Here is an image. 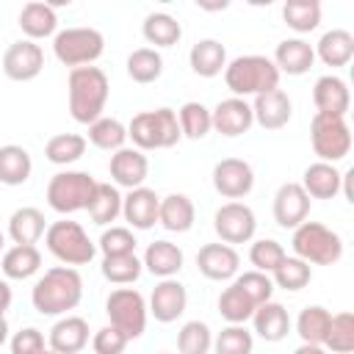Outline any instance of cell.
<instances>
[{"mask_svg":"<svg viewBox=\"0 0 354 354\" xmlns=\"http://www.w3.org/2000/svg\"><path fill=\"white\" fill-rule=\"evenodd\" d=\"M80 299H83V279L72 266L47 268L30 290V301L39 315H66L80 304Z\"/></svg>","mask_w":354,"mask_h":354,"instance_id":"6da1fadb","label":"cell"},{"mask_svg":"<svg viewBox=\"0 0 354 354\" xmlns=\"http://www.w3.org/2000/svg\"><path fill=\"white\" fill-rule=\"evenodd\" d=\"M69 91V113L77 124H91L102 116L105 102H108V75L100 66H77L69 69L66 80Z\"/></svg>","mask_w":354,"mask_h":354,"instance_id":"7a4b0ae2","label":"cell"},{"mask_svg":"<svg viewBox=\"0 0 354 354\" xmlns=\"http://www.w3.org/2000/svg\"><path fill=\"white\" fill-rule=\"evenodd\" d=\"M224 83L232 97H257L279 88V69L266 55H238L224 66Z\"/></svg>","mask_w":354,"mask_h":354,"instance_id":"3957f363","label":"cell"},{"mask_svg":"<svg viewBox=\"0 0 354 354\" xmlns=\"http://www.w3.org/2000/svg\"><path fill=\"white\" fill-rule=\"evenodd\" d=\"M127 138H133L136 149H169L174 147L183 133L177 113L171 108H158V111H141L130 119L127 124Z\"/></svg>","mask_w":354,"mask_h":354,"instance_id":"277c9868","label":"cell"},{"mask_svg":"<svg viewBox=\"0 0 354 354\" xmlns=\"http://www.w3.org/2000/svg\"><path fill=\"white\" fill-rule=\"evenodd\" d=\"M290 246L307 266H335L343 257V241L321 221H301L293 230Z\"/></svg>","mask_w":354,"mask_h":354,"instance_id":"5b68a950","label":"cell"},{"mask_svg":"<svg viewBox=\"0 0 354 354\" xmlns=\"http://www.w3.org/2000/svg\"><path fill=\"white\" fill-rule=\"evenodd\" d=\"M44 243L53 257H58L64 266H72V268L91 263V257L97 254V243L86 235V230L77 221H69V218L53 221L44 232Z\"/></svg>","mask_w":354,"mask_h":354,"instance_id":"8992f818","label":"cell"},{"mask_svg":"<svg viewBox=\"0 0 354 354\" xmlns=\"http://www.w3.org/2000/svg\"><path fill=\"white\" fill-rule=\"evenodd\" d=\"M94 188L97 180L88 171H58L47 183V205L61 216L86 210Z\"/></svg>","mask_w":354,"mask_h":354,"instance_id":"52a82bcc","label":"cell"},{"mask_svg":"<svg viewBox=\"0 0 354 354\" xmlns=\"http://www.w3.org/2000/svg\"><path fill=\"white\" fill-rule=\"evenodd\" d=\"M105 50V36L97 28H66L53 39V53L64 66H91Z\"/></svg>","mask_w":354,"mask_h":354,"instance_id":"ba28073f","label":"cell"},{"mask_svg":"<svg viewBox=\"0 0 354 354\" xmlns=\"http://www.w3.org/2000/svg\"><path fill=\"white\" fill-rule=\"evenodd\" d=\"M310 141H313V152L324 163L335 166L351 152V127L343 116L315 113L310 122Z\"/></svg>","mask_w":354,"mask_h":354,"instance_id":"9c48e42d","label":"cell"},{"mask_svg":"<svg viewBox=\"0 0 354 354\" xmlns=\"http://www.w3.org/2000/svg\"><path fill=\"white\" fill-rule=\"evenodd\" d=\"M105 313L111 318V326H116L127 340H136L147 329V301L133 288H116L105 299Z\"/></svg>","mask_w":354,"mask_h":354,"instance_id":"30bf717a","label":"cell"},{"mask_svg":"<svg viewBox=\"0 0 354 354\" xmlns=\"http://www.w3.org/2000/svg\"><path fill=\"white\" fill-rule=\"evenodd\" d=\"M213 230L221 238V243H227V246L246 243L254 238V230H257L254 210L243 202H224L213 216Z\"/></svg>","mask_w":354,"mask_h":354,"instance_id":"8fae6325","label":"cell"},{"mask_svg":"<svg viewBox=\"0 0 354 354\" xmlns=\"http://www.w3.org/2000/svg\"><path fill=\"white\" fill-rule=\"evenodd\" d=\"M44 69V50L30 41V39H19V41H11L3 53V75L8 80H17V83H28L33 77H39Z\"/></svg>","mask_w":354,"mask_h":354,"instance_id":"7c38bea8","label":"cell"},{"mask_svg":"<svg viewBox=\"0 0 354 354\" xmlns=\"http://www.w3.org/2000/svg\"><path fill=\"white\" fill-rule=\"evenodd\" d=\"M254 185V171L246 160L241 158H224L213 166V188L230 199V202H238L243 199Z\"/></svg>","mask_w":354,"mask_h":354,"instance_id":"4fadbf2b","label":"cell"},{"mask_svg":"<svg viewBox=\"0 0 354 354\" xmlns=\"http://www.w3.org/2000/svg\"><path fill=\"white\" fill-rule=\"evenodd\" d=\"M310 213V196L299 183H282L274 194V221L282 230H296L301 221H307Z\"/></svg>","mask_w":354,"mask_h":354,"instance_id":"5bb4252c","label":"cell"},{"mask_svg":"<svg viewBox=\"0 0 354 354\" xmlns=\"http://www.w3.org/2000/svg\"><path fill=\"white\" fill-rule=\"evenodd\" d=\"M196 268L202 277L213 279V282H224V279H232L238 277V268H241V257L232 246L227 243H205L199 252H196Z\"/></svg>","mask_w":354,"mask_h":354,"instance_id":"9a60e30c","label":"cell"},{"mask_svg":"<svg viewBox=\"0 0 354 354\" xmlns=\"http://www.w3.org/2000/svg\"><path fill=\"white\" fill-rule=\"evenodd\" d=\"M210 124L216 133L227 136V138H235V136H243L249 133V127L254 124V116H252V105L241 97H230V100H221L213 111H210Z\"/></svg>","mask_w":354,"mask_h":354,"instance_id":"2e32d148","label":"cell"},{"mask_svg":"<svg viewBox=\"0 0 354 354\" xmlns=\"http://www.w3.org/2000/svg\"><path fill=\"white\" fill-rule=\"evenodd\" d=\"M108 171H111V180L122 188H141L147 174H149V160L141 149L136 147H122L111 155V163H108Z\"/></svg>","mask_w":354,"mask_h":354,"instance_id":"e0dca14e","label":"cell"},{"mask_svg":"<svg viewBox=\"0 0 354 354\" xmlns=\"http://www.w3.org/2000/svg\"><path fill=\"white\" fill-rule=\"evenodd\" d=\"M185 304H188V290L183 282H177L174 277L171 279H160L149 296V313L155 321L160 324H171L177 321L183 313H185Z\"/></svg>","mask_w":354,"mask_h":354,"instance_id":"ac0fdd59","label":"cell"},{"mask_svg":"<svg viewBox=\"0 0 354 354\" xmlns=\"http://www.w3.org/2000/svg\"><path fill=\"white\" fill-rule=\"evenodd\" d=\"M252 116L263 130H279L293 116V102L282 88H271L266 94H257L252 102Z\"/></svg>","mask_w":354,"mask_h":354,"instance_id":"d6986e66","label":"cell"},{"mask_svg":"<svg viewBox=\"0 0 354 354\" xmlns=\"http://www.w3.org/2000/svg\"><path fill=\"white\" fill-rule=\"evenodd\" d=\"M313 102H315V113H329V116H343L351 108V94H348V83L337 75H324L315 80L313 86Z\"/></svg>","mask_w":354,"mask_h":354,"instance_id":"ffe728a7","label":"cell"},{"mask_svg":"<svg viewBox=\"0 0 354 354\" xmlns=\"http://www.w3.org/2000/svg\"><path fill=\"white\" fill-rule=\"evenodd\" d=\"M158 207L160 196L152 188H133L127 196H122V216L133 230H149L158 224Z\"/></svg>","mask_w":354,"mask_h":354,"instance_id":"44dd1931","label":"cell"},{"mask_svg":"<svg viewBox=\"0 0 354 354\" xmlns=\"http://www.w3.org/2000/svg\"><path fill=\"white\" fill-rule=\"evenodd\" d=\"M50 348L58 354H80L88 346V324L80 315H64L50 329Z\"/></svg>","mask_w":354,"mask_h":354,"instance_id":"7402d4cb","label":"cell"},{"mask_svg":"<svg viewBox=\"0 0 354 354\" xmlns=\"http://www.w3.org/2000/svg\"><path fill=\"white\" fill-rule=\"evenodd\" d=\"M141 266L152 274V277H160V279H171L174 274H180L183 268V249L171 241H152L144 252V260Z\"/></svg>","mask_w":354,"mask_h":354,"instance_id":"603a6c76","label":"cell"},{"mask_svg":"<svg viewBox=\"0 0 354 354\" xmlns=\"http://www.w3.org/2000/svg\"><path fill=\"white\" fill-rule=\"evenodd\" d=\"M315 64V53L304 39H285L277 44L274 50V66L279 69V75H304L310 72V66Z\"/></svg>","mask_w":354,"mask_h":354,"instance_id":"cb8c5ba5","label":"cell"},{"mask_svg":"<svg viewBox=\"0 0 354 354\" xmlns=\"http://www.w3.org/2000/svg\"><path fill=\"white\" fill-rule=\"evenodd\" d=\"M252 324H254V332L266 340V343H279L288 337L290 332V315L288 310L279 304V301H266L254 310L252 315Z\"/></svg>","mask_w":354,"mask_h":354,"instance_id":"d4e9b609","label":"cell"},{"mask_svg":"<svg viewBox=\"0 0 354 354\" xmlns=\"http://www.w3.org/2000/svg\"><path fill=\"white\" fill-rule=\"evenodd\" d=\"M19 28H22V33H25L30 41L53 36L55 28H58L55 8H53L50 3H39V0L25 3L22 11H19Z\"/></svg>","mask_w":354,"mask_h":354,"instance_id":"484cf974","label":"cell"},{"mask_svg":"<svg viewBox=\"0 0 354 354\" xmlns=\"http://www.w3.org/2000/svg\"><path fill=\"white\" fill-rule=\"evenodd\" d=\"M310 199H332L340 191V171L332 163L315 160L304 169V177L299 183Z\"/></svg>","mask_w":354,"mask_h":354,"instance_id":"4316f807","label":"cell"},{"mask_svg":"<svg viewBox=\"0 0 354 354\" xmlns=\"http://www.w3.org/2000/svg\"><path fill=\"white\" fill-rule=\"evenodd\" d=\"M188 64L199 77H216L227 66V50L218 39H199L188 53Z\"/></svg>","mask_w":354,"mask_h":354,"instance_id":"83f0119b","label":"cell"},{"mask_svg":"<svg viewBox=\"0 0 354 354\" xmlns=\"http://www.w3.org/2000/svg\"><path fill=\"white\" fill-rule=\"evenodd\" d=\"M194 218H196V210L185 194H169L160 199L158 224H163L169 232H188L194 227Z\"/></svg>","mask_w":354,"mask_h":354,"instance_id":"f1b7e54d","label":"cell"},{"mask_svg":"<svg viewBox=\"0 0 354 354\" xmlns=\"http://www.w3.org/2000/svg\"><path fill=\"white\" fill-rule=\"evenodd\" d=\"M44 232H47V224H44V213L39 207H17L8 218V235L14 243L36 246Z\"/></svg>","mask_w":354,"mask_h":354,"instance_id":"f546056e","label":"cell"},{"mask_svg":"<svg viewBox=\"0 0 354 354\" xmlns=\"http://www.w3.org/2000/svg\"><path fill=\"white\" fill-rule=\"evenodd\" d=\"M313 53L326 66H346L354 58V36L348 30H343V28H332V30H326L318 39V44H315Z\"/></svg>","mask_w":354,"mask_h":354,"instance_id":"4dcf8cb0","label":"cell"},{"mask_svg":"<svg viewBox=\"0 0 354 354\" xmlns=\"http://www.w3.org/2000/svg\"><path fill=\"white\" fill-rule=\"evenodd\" d=\"M33 171L30 152L19 144H6L0 147V183L3 185H22L28 183Z\"/></svg>","mask_w":354,"mask_h":354,"instance_id":"1f68e13d","label":"cell"},{"mask_svg":"<svg viewBox=\"0 0 354 354\" xmlns=\"http://www.w3.org/2000/svg\"><path fill=\"white\" fill-rule=\"evenodd\" d=\"M88 216L94 224L100 227H108L111 221H116L122 216V194L116 185L111 183H97L94 194H91V202H88Z\"/></svg>","mask_w":354,"mask_h":354,"instance_id":"d6a6232c","label":"cell"},{"mask_svg":"<svg viewBox=\"0 0 354 354\" xmlns=\"http://www.w3.org/2000/svg\"><path fill=\"white\" fill-rule=\"evenodd\" d=\"M3 277L6 279H28L41 268V252L36 246H22L14 243L6 254H3Z\"/></svg>","mask_w":354,"mask_h":354,"instance_id":"836d02e7","label":"cell"},{"mask_svg":"<svg viewBox=\"0 0 354 354\" xmlns=\"http://www.w3.org/2000/svg\"><path fill=\"white\" fill-rule=\"evenodd\" d=\"M329 321H332V313L321 304H310L299 313L296 318V332L301 337V343H310V346H324L326 340V332H329Z\"/></svg>","mask_w":354,"mask_h":354,"instance_id":"e575fe53","label":"cell"},{"mask_svg":"<svg viewBox=\"0 0 354 354\" xmlns=\"http://www.w3.org/2000/svg\"><path fill=\"white\" fill-rule=\"evenodd\" d=\"M141 33L147 39V44H155V47H174L183 36V28L180 22L171 17V14H163V11H155V14H147L144 25H141Z\"/></svg>","mask_w":354,"mask_h":354,"instance_id":"d590c367","label":"cell"},{"mask_svg":"<svg viewBox=\"0 0 354 354\" xmlns=\"http://www.w3.org/2000/svg\"><path fill=\"white\" fill-rule=\"evenodd\" d=\"M282 19L296 33H310L321 22V3L318 0H288L282 6Z\"/></svg>","mask_w":354,"mask_h":354,"instance_id":"8d00e7d4","label":"cell"},{"mask_svg":"<svg viewBox=\"0 0 354 354\" xmlns=\"http://www.w3.org/2000/svg\"><path fill=\"white\" fill-rule=\"evenodd\" d=\"M163 72V58L155 47H138L127 55V75L136 83H155Z\"/></svg>","mask_w":354,"mask_h":354,"instance_id":"74e56055","label":"cell"},{"mask_svg":"<svg viewBox=\"0 0 354 354\" xmlns=\"http://www.w3.org/2000/svg\"><path fill=\"white\" fill-rule=\"evenodd\" d=\"M88 141L97 147V149H108V152H116L124 147L127 141V127L113 119V116H100L97 122L88 124Z\"/></svg>","mask_w":354,"mask_h":354,"instance_id":"f35d334b","label":"cell"},{"mask_svg":"<svg viewBox=\"0 0 354 354\" xmlns=\"http://www.w3.org/2000/svg\"><path fill=\"white\" fill-rule=\"evenodd\" d=\"M83 152H86V138L77 136V133H58L44 147L47 160L55 163V166H69V163L80 160Z\"/></svg>","mask_w":354,"mask_h":354,"instance_id":"ab89813d","label":"cell"},{"mask_svg":"<svg viewBox=\"0 0 354 354\" xmlns=\"http://www.w3.org/2000/svg\"><path fill=\"white\" fill-rule=\"evenodd\" d=\"M310 279H313V268H310L304 260H299V257H285V260L271 271V282H274L277 288L293 290V293L301 290V288H307Z\"/></svg>","mask_w":354,"mask_h":354,"instance_id":"60d3db41","label":"cell"},{"mask_svg":"<svg viewBox=\"0 0 354 354\" xmlns=\"http://www.w3.org/2000/svg\"><path fill=\"white\" fill-rule=\"evenodd\" d=\"M324 348H329L332 354H351L354 351V313L343 310V313L332 315Z\"/></svg>","mask_w":354,"mask_h":354,"instance_id":"b9f144b4","label":"cell"},{"mask_svg":"<svg viewBox=\"0 0 354 354\" xmlns=\"http://www.w3.org/2000/svg\"><path fill=\"white\" fill-rule=\"evenodd\" d=\"M102 277L113 285H133L138 277H141V260L133 254H111V257H102Z\"/></svg>","mask_w":354,"mask_h":354,"instance_id":"7bdbcfd3","label":"cell"},{"mask_svg":"<svg viewBox=\"0 0 354 354\" xmlns=\"http://www.w3.org/2000/svg\"><path fill=\"white\" fill-rule=\"evenodd\" d=\"M177 122H180V133L191 141H199L205 138L213 124H210V111L202 105V102H185L180 111H177Z\"/></svg>","mask_w":354,"mask_h":354,"instance_id":"ee69618b","label":"cell"},{"mask_svg":"<svg viewBox=\"0 0 354 354\" xmlns=\"http://www.w3.org/2000/svg\"><path fill=\"white\" fill-rule=\"evenodd\" d=\"M254 304L238 290V285L232 282L230 288H224L221 290V296H218V313H221V318L227 321V324H246L252 315H254Z\"/></svg>","mask_w":354,"mask_h":354,"instance_id":"f6af8a7d","label":"cell"},{"mask_svg":"<svg viewBox=\"0 0 354 354\" xmlns=\"http://www.w3.org/2000/svg\"><path fill=\"white\" fill-rule=\"evenodd\" d=\"M213 348V332L205 321H188L177 332V351L180 354H207Z\"/></svg>","mask_w":354,"mask_h":354,"instance_id":"bcb514c9","label":"cell"},{"mask_svg":"<svg viewBox=\"0 0 354 354\" xmlns=\"http://www.w3.org/2000/svg\"><path fill=\"white\" fill-rule=\"evenodd\" d=\"M216 354H252L254 337L243 324H230L213 337Z\"/></svg>","mask_w":354,"mask_h":354,"instance_id":"7dc6e473","label":"cell"},{"mask_svg":"<svg viewBox=\"0 0 354 354\" xmlns=\"http://www.w3.org/2000/svg\"><path fill=\"white\" fill-rule=\"evenodd\" d=\"M235 285H238V290H241V293H243L254 307H260V304L271 301L274 282H271V277H268V274H263V271H243V274H238V277H235Z\"/></svg>","mask_w":354,"mask_h":354,"instance_id":"c3c4849f","label":"cell"},{"mask_svg":"<svg viewBox=\"0 0 354 354\" xmlns=\"http://www.w3.org/2000/svg\"><path fill=\"white\" fill-rule=\"evenodd\" d=\"M285 257H288V254H285L282 243L274 241V238H260V241H254L252 249H249V260H252L254 271H263V274H271Z\"/></svg>","mask_w":354,"mask_h":354,"instance_id":"681fc988","label":"cell"},{"mask_svg":"<svg viewBox=\"0 0 354 354\" xmlns=\"http://www.w3.org/2000/svg\"><path fill=\"white\" fill-rule=\"evenodd\" d=\"M100 252L105 257L111 254H133L136 252V235L127 230V227H111L100 235Z\"/></svg>","mask_w":354,"mask_h":354,"instance_id":"f907efd6","label":"cell"},{"mask_svg":"<svg viewBox=\"0 0 354 354\" xmlns=\"http://www.w3.org/2000/svg\"><path fill=\"white\" fill-rule=\"evenodd\" d=\"M127 337L116 329V326H102V329H97L94 332V337H91V348H94V354H124V348H127Z\"/></svg>","mask_w":354,"mask_h":354,"instance_id":"816d5d0a","label":"cell"},{"mask_svg":"<svg viewBox=\"0 0 354 354\" xmlns=\"http://www.w3.org/2000/svg\"><path fill=\"white\" fill-rule=\"evenodd\" d=\"M44 351V335L36 326H25L14 332L11 337V354H41Z\"/></svg>","mask_w":354,"mask_h":354,"instance_id":"f5cc1de1","label":"cell"},{"mask_svg":"<svg viewBox=\"0 0 354 354\" xmlns=\"http://www.w3.org/2000/svg\"><path fill=\"white\" fill-rule=\"evenodd\" d=\"M8 307H11V288H8V282L0 277V315H6Z\"/></svg>","mask_w":354,"mask_h":354,"instance_id":"db71d44e","label":"cell"},{"mask_svg":"<svg viewBox=\"0 0 354 354\" xmlns=\"http://www.w3.org/2000/svg\"><path fill=\"white\" fill-rule=\"evenodd\" d=\"M293 354H326V348L324 346H310V343H301Z\"/></svg>","mask_w":354,"mask_h":354,"instance_id":"11a10c76","label":"cell"},{"mask_svg":"<svg viewBox=\"0 0 354 354\" xmlns=\"http://www.w3.org/2000/svg\"><path fill=\"white\" fill-rule=\"evenodd\" d=\"M8 340V324H6V315H0V346Z\"/></svg>","mask_w":354,"mask_h":354,"instance_id":"9f6ffc18","label":"cell"},{"mask_svg":"<svg viewBox=\"0 0 354 354\" xmlns=\"http://www.w3.org/2000/svg\"><path fill=\"white\" fill-rule=\"evenodd\" d=\"M41 354H58V351H53V348H44V351H41Z\"/></svg>","mask_w":354,"mask_h":354,"instance_id":"6f0895ef","label":"cell"},{"mask_svg":"<svg viewBox=\"0 0 354 354\" xmlns=\"http://www.w3.org/2000/svg\"><path fill=\"white\" fill-rule=\"evenodd\" d=\"M3 243H6V238H3V232H0V249H3Z\"/></svg>","mask_w":354,"mask_h":354,"instance_id":"680465c9","label":"cell"}]
</instances>
